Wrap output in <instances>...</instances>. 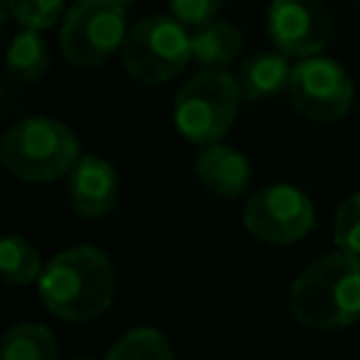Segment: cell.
<instances>
[{
    "label": "cell",
    "mask_w": 360,
    "mask_h": 360,
    "mask_svg": "<svg viewBox=\"0 0 360 360\" xmlns=\"http://www.w3.org/2000/svg\"><path fill=\"white\" fill-rule=\"evenodd\" d=\"M45 309L70 323L98 318L115 298V267L93 245H76L56 253L37 278Z\"/></svg>",
    "instance_id": "cell-1"
},
{
    "label": "cell",
    "mask_w": 360,
    "mask_h": 360,
    "mask_svg": "<svg viewBox=\"0 0 360 360\" xmlns=\"http://www.w3.org/2000/svg\"><path fill=\"white\" fill-rule=\"evenodd\" d=\"M290 312L309 329H343L360 321V256L338 250L307 264L290 284Z\"/></svg>",
    "instance_id": "cell-2"
},
{
    "label": "cell",
    "mask_w": 360,
    "mask_h": 360,
    "mask_svg": "<svg viewBox=\"0 0 360 360\" xmlns=\"http://www.w3.org/2000/svg\"><path fill=\"white\" fill-rule=\"evenodd\" d=\"M76 135L53 118L31 115L11 124L0 138V163L22 183H51L79 160Z\"/></svg>",
    "instance_id": "cell-3"
},
{
    "label": "cell",
    "mask_w": 360,
    "mask_h": 360,
    "mask_svg": "<svg viewBox=\"0 0 360 360\" xmlns=\"http://www.w3.org/2000/svg\"><path fill=\"white\" fill-rule=\"evenodd\" d=\"M239 98L242 90L231 73L222 68H205L177 90L172 104L174 127L186 141L197 146L214 143L233 127Z\"/></svg>",
    "instance_id": "cell-4"
},
{
    "label": "cell",
    "mask_w": 360,
    "mask_h": 360,
    "mask_svg": "<svg viewBox=\"0 0 360 360\" xmlns=\"http://www.w3.org/2000/svg\"><path fill=\"white\" fill-rule=\"evenodd\" d=\"M191 59V34L174 14H152L127 28L121 42L124 70L143 84H163L174 79Z\"/></svg>",
    "instance_id": "cell-5"
},
{
    "label": "cell",
    "mask_w": 360,
    "mask_h": 360,
    "mask_svg": "<svg viewBox=\"0 0 360 360\" xmlns=\"http://www.w3.org/2000/svg\"><path fill=\"white\" fill-rule=\"evenodd\" d=\"M127 37V6L121 0H76L59 28L62 56L82 70L104 65Z\"/></svg>",
    "instance_id": "cell-6"
},
{
    "label": "cell",
    "mask_w": 360,
    "mask_h": 360,
    "mask_svg": "<svg viewBox=\"0 0 360 360\" xmlns=\"http://www.w3.org/2000/svg\"><path fill=\"white\" fill-rule=\"evenodd\" d=\"M287 96L292 107L309 121H340L352 110L354 84L346 68L329 56H304L290 70Z\"/></svg>",
    "instance_id": "cell-7"
},
{
    "label": "cell",
    "mask_w": 360,
    "mask_h": 360,
    "mask_svg": "<svg viewBox=\"0 0 360 360\" xmlns=\"http://www.w3.org/2000/svg\"><path fill=\"white\" fill-rule=\"evenodd\" d=\"M242 222L248 233L267 245H292L312 231L315 208L301 188L290 183H273L259 188L245 202Z\"/></svg>",
    "instance_id": "cell-8"
},
{
    "label": "cell",
    "mask_w": 360,
    "mask_h": 360,
    "mask_svg": "<svg viewBox=\"0 0 360 360\" xmlns=\"http://www.w3.org/2000/svg\"><path fill=\"white\" fill-rule=\"evenodd\" d=\"M267 34L287 56L318 53L332 34V14L323 0H273L267 8Z\"/></svg>",
    "instance_id": "cell-9"
},
{
    "label": "cell",
    "mask_w": 360,
    "mask_h": 360,
    "mask_svg": "<svg viewBox=\"0 0 360 360\" xmlns=\"http://www.w3.org/2000/svg\"><path fill=\"white\" fill-rule=\"evenodd\" d=\"M68 200L87 219L107 217L118 202V174L98 155H82L68 172Z\"/></svg>",
    "instance_id": "cell-10"
},
{
    "label": "cell",
    "mask_w": 360,
    "mask_h": 360,
    "mask_svg": "<svg viewBox=\"0 0 360 360\" xmlns=\"http://www.w3.org/2000/svg\"><path fill=\"white\" fill-rule=\"evenodd\" d=\"M250 172H253L250 160L242 152H236V149H231V146H225L219 141L200 146V155L194 160L197 180L211 194L228 197V200L245 194V188L250 183Z\"/></svg>",
    "instance_id": "cell-11"
},
{
    "label": "cell",
    "mask_w": 360,
    "mask_h": 360,
    "mask_svg": "<svg viewBox=\"0 0 360 360\" xmlns=\"http://www.w3.org/2000/svg\"><path fill=\"white\" fill-rule=\"evenodd\" d=\"M290 70H292V65L287 62V53L259 51L242 62L236 82H239V90L245 98L262 101V98H270V96H278L281 90H287Z\"/></svg>",
    "instance_id": "cell-12"
},
{
    "label": "cell",
    "mask_w": 360,
    "mask_h": 360,
    "mask_svg": "<svg viewBox=\"0 0 360 360\" xmlns=\"http://www.w3.org/2000/svg\"><path fill=\"white\" fill-rule=\"evenodd\" d=\"M242 51V31L231 22L211 20L205 25H197L191 34V59H197L205 68H225L231 65Z\"/></svg>",
    "instance_id": "cell-13"
},
{
    "label": "cell",
    "mask_w": 360,
    "mask_h": 360,
    "mask_svg": "<svg viewBox=\"0 0 360 360\" xmlns=\"http://www.w3.org/2000/svg\"><path fill=\"white\" fill-rule=\"evenodd\" d=\"M6 68L17 82H37L48 73V45L39 34V28H25L11 39L6 51Z\"/></svg>",
    "instance_id": "cell-14"
},
{
    "label": "cell",
    "mask_w": 360,
    "mask_h": 360,
    "mask_svg": "<svg viewBox=\"0 0 360 360\" xmlns=\"http://www.w3.org/2000/svg\"><path fill=\"white\" fill-rule=\"evenodd\" d=\"M59 354L56 338L42 323H17L0 338L3 360H53Z\"/></svg>",
    "instance_id": "cell-15"
},
{
    "label": "cell",
    "mask_w": 360,
    "mask_h": 360,
    "mask_svg": "<svg viewBox=\"0 0 360 360\" xmlns=\"http://www.w3.org/2000/svg\"><path fill=\"white\" fill-rule=\"evenodd\" d=\"M42 273L39 250L20 233L0 236V281L3 284H28Z\"/></svg>",
    "instance_id": "cell-16"
},
{
    "label": "cell",
    "mask_w": 360,
    "mask_h": 360,
    "mask_svg": "<svg viewBox=\"0 0 360 360\" xmlns=\"http://www.w3.org/2000/svg\"><path fill=\"white\" fill-rule=\"evenodd\" d=\"M172 357H174V349L166 340V335L149 326L124 332L107 349V360H172Z\"/></svg>",
    "instance_id": "cell-17"
},
{
    "label": "cell",
    "mask_w": 360,
    "mask_h": 360,
    "mask_svg": "<svg viewBox=\"0 0 360 360\" xmlns=\"http://www.w3.org/2000/svg\"><path fill=\"white\" fill-rule=\"evenodd\" d=\"M332 239L338 250L360 256V191L349 194L338 205L335 222H332Z\"/></svg>",
    "instance_id": "cell-18"
},
{
    "label": "cell",
    "mask_w": 360,
    "mask_h": 360,
    "mask_svg": "<svg viewBox=\"0 0 360 360\" xmlns=\"http://www.w3.org/2000/svg\"><path fill=\"white\" fill-rule=\"evenodd\" d=\"M11 17L25 28H51L65 11V0H6Z\"/></svg>",
    "instance_id": "cell-19"
},
{
    "label": "cell",
    "mask_w": 360,
    "mask_h": 360,
    "mask_svg": "<svg viewBox=\"0 0 360 360\" xmlns=\"http://www.w3.org/2000/svg\"><path fill=\"white\" fill-rule=\"evenodd\" d=\"M225 0H169V8L172 14L186 22V25H205L217 17V11L222 8Z\"/></svg>",
    "instance_id": "cell-20"
},
{
    "label": "cell",
    "mask_w": 360,
    "mask_h": 360,
    "mask_svg": "<svg viewBox=\"0 0 360 360\" xmlns=\"http://www.w3.org/2000/svg\"><path fill=\"white\" fill-rule=\"evenodd\" d=\"M6 11H8V3L0 0V34H3V25H6Z\"/></svg>",
    "instance_id": "cell-21"
},
{
    "label": "cell",
    "mask_w": 360,
    "mask_h": 360,
    "mask_svg": "<svg viewBox=\"0 0 360 360\" xmlns=\"http://www.w3.org/2000/svg\"><path fill=\"white\" fill-rule=\"evenodd\" d=\"M121 3H124V6H129V3H132V0H121Z\"/></svg>",
    "instance_id": "cell-22"
}]
</instances>
